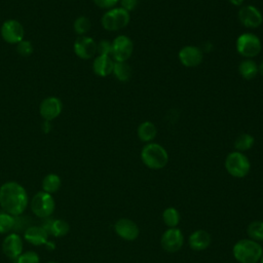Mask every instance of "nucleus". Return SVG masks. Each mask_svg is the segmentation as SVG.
Returning <instances> with one entry per match:
<instances>
[{"label":"nucleus","mask_w":263,"mask_h":263,"mask_svg":"<svg viewBox=\"0 0 263 263\" xmlns=\"http://www.w3.org/2000/svg\"><path fill=\"white\" fill-rule=\"evenodd\" d=\"M42 129L44 133H49L50 129H51V124H50V121L48 120H44V122L42 123Z\"/></svg>","instance_id":"f704fd0d"},{"label":"nucleus","mask_w":263,"mask_h":263,"mask_svg":"<svg viewBox=\"0 0 263 263\" xmlns=\"http://www.w3.org/2000/svg\"><path fill=\"white\" fill-rule=\"evenodd\" d=\"M2 250L6 257L15 260L23 253V239L18 234L10 233L4 238Z\"/></svg>","instance_id":"dca6fc26"},{"label":"nucleus","mask_w":263,"mask_h":263,"mask_svg":"<svg viewBox=\"0 0 263 263\" xmlns=\"http://www.w3.org/2000/svg\"><path fill=\"white\" fill-rule=\"evenodd\" d=\"M232 254L239 263H258L263 250L258 241L251 238H242L235 242Z\"/></svg>","instance_id":"f03ea898"},{"label":"nucleus","mask_w":263,"mask_h":263,"mask_svg":"<svg viewBox=\"0 0 263 263\" xmlns=\"http://www.w3.org/2000/svg\"><path fill=\"white\" fill-rule=\"evenodd\" d=\"M259 262H260V263H263V254H262V256H261V258H260Z\"/></svg>","instance_id":"4c0bfd02"},{"label":"nucleus","mask_w":263,"mask_h":263,"mask_svg":"<svg viewBox=\"0 0 263 263\" xmlns=\"http://www.w3.org/2000/svg\"><path fill=\"white\" fill-rule=\"evenodd\" d=\"M234 6H241L245 0H228Z\"/></svg>","instance_id":"c9c22d12"},{"label":"nucleus","mask_w":263,"mask_h":263,"mask_svg":"<svg viewBox=\"0 0 263 263\" xmlns=\"http://www.w3.org/2000/svg\"><path fill=\"white\" fill-rule=\"evenodd\" d=\"M93 2L97 6L101 8L111 9L119 2V0H93Z\"/></svg>","instance_id":"473e14b6"},{"label":"nucleus","mask_w":263,"mask_h":263,"mask_svg":"<svg viewBox=\"0 0 263 263\" xmlns=\"http://www.w3.org/2000/svg\"><path fill=\"white\" fill-rule=\"evenodd\" d=\"M0 34L5 42L9 44H17L25 37V29L18 21L7 20L2 24Z\"/></svg>","instance_id":"6e6552de"},{"label":"nucleus","mask_w":263,"mask_h":263,"mask_svg":"<svg viewBox=\"0 0 263 263\" xmlns=\"http://www.w3.org/2000/svg\"><path fill=\"white\" fill-rule=\"evenodd\" d=\"M134 44L130 38L119 35L112 41V58L115 62H126L133 54Z\"/></svg>","instance_id":"1a4fd4ad"},{"label":"nucleus","mask_w":263,"mask_h":263,"mask_svg":"<svg viewBox=\"0 0 263 263\" xmlns=\"http://www.w3.org/2000/svg\"><path fill=\"white\" fill-rule=\"evenodd\" d=\"M0 205L5 213L20 216L28 205L26 189L13 181L4 183L0 187Z\"/></svg>","instance_id":"f257e3e1"},{"label":"nucleus","mask_w":263,"mask_h":263,"mask_svg":"<svg viewBox=\"0 0 263 263\" xmlns=\"http://www.w3.org/2000/svg\"><path fill=\"white\" fill-rule=\"evenodd\" d=\"M142 162L151 170L163 168L168 162L167 151L157 143H147L141 150Z\"/></svg>","instance_id":"7ed1b4c3"},{"label":"nucleus","mask_w":263,"mask_h":263,"mask_svg":"<svg viewBox=\"0 0 263 263\" xmlns=\"http://www.w3.org/2000/svg\"><path fill=\"white\" fill-rule=\"evenodd\" d=\"M225 168L230 176L243 178L250 173L251 162L242 152L233 151L226 156Z\"/></svg>","instance_id":"20e7f679"},{"label":"nucleus","mask_w":263,"mask_h":263,"mask_svg":"<svg viewBox=\"0 0 263 263\" xmlns=\"http://www.w3.org/2000/svg\"><path fill=\"white\" fill-rule=\"evenodd\" d=\"M247 233L249 237L256 241H262L263 240V221L261 220H255L251 222L248 225Z\"/></svg>","instance_id":"a878e982"},{"label":"nucleus","mask_w":263,"mask_h":263,"mask_svg":"<svg viewBox=\"0 0 263 263\" xmlns=\"http://www.w3.org/2000/svg\"><path fill=\"white\" fill-rule=\"evenodd\" d=\"M47 263H58V262H54V261H50V262H47Z\"/></svg>","instance_id":"58836bf2"},{"label":"nucleus","mask_w":263,"mask_h":263,"mask_svg":"<svg viewBox=\"0 0 263 263\" xmlns=\"http://www.w3.org/2000/svg\"><path fill=\"white\" fill-rule=\"evenodd\" d=\"M33 44L29 40L23 39L16 44V51L22 57H30L33 53Z\"/></svg>","instance_id":"c756f323"},{"label":"nucleus","mask_w":263,"mask_h":263,"mask_svg":"<svg viewBox=\"0 0 263 263\" xmlns=\"http://www.w3.org/2000/svg\"><path fill=\"white\" fill-rule=\"evenodd\" d=\"M258 71H259V73L263 76V61H262L261 64L258 66Z\"/></svg>","instance_id":"e433bc0d"},{"label":"nucleus","mask_w":263,"mask_h":263,"mask_svg":"<svg viewBox=\"0 0 263 263\" xmlns=\"http://www.w3.org/2000/svg\"><path fill=\"white\" fill-rule=\"evenodd\" d=\"M122 8H124L125 10H127L128 12L134 10L137 5H138V0H119Z\"/></svg>","instance_id":"72a5a7b5"},{"label":"nucleus","mask_w":263,"mask_h":263,"mask_svg":"<svg viewBox=\"0 0 263 263\" xmlns=\"http://www.w3.org/2000/svg\"><path fill=\"white\" fill-rule=\"evenodd\" d=\"M162 220L168 228H175L180 223V213L177 209L168 206L162 212Z\"/></svg>","instance_id":"393cba45"},{"label":"nucleus","mask_w":263,"mask_h":263,"mask_svg":"<svg viewBox=\"0 0 263 263\" xmlns=\"http://www.w3.org/2000/svg\"><path fill=\"white\" fill-rule=\"evenodd\" d=\"M238 73L242 78H245L247 80L253 79L259 73L258 65L256 64L255 61H253L251 59H246L239 63Z\"/></svg>","instance_id":"412c9836"},{"label":"nucleus","mask_w":263,"mask_h":263,"mask_svg":"<svg viewBox=\"0 0 263 263\" xmlns=\"http://www.w3.org/2000/svg\"><path fill=\"white\" fill-rule=\"evenodd\" d=\"M114 230L119 237L127 241L137 239L140 234V229L137 223L127 218H121L117 220L114 224Z\"/></svg>","instance_id":"f8f14e48"},{"label":"nucleus","mask_w":263,"mask_h":263,"mask_svg":"<svg viewBox=\"0 0 263 263\" xmlns=\"http://www.w3.org/2000/svg\"><path fill=\"white\" fill-rule=\"evenodd\" d=\"M24 237L27 241L35 246L46 245L48 241V233L42 226L28 227L24 233Z\"/></svg>","instance_id":"a211bd4d"},{"label":"nucleus","mask_w":263,"mask_h":263,"mask_svg":"<svg viewBox=\"0 0 263 263\" xmlns=\"http://www.w3.org/2000/svg\"><path fill=\"white\" fill-rule=\"evenodd\" d=\"M16 263H39V256L37 253L28 251L25 253H22L16 259Z\"/></svg>","instance_id":"7c9ffc66"},{"label":"nucleus","mask_w":263,"mask_h":263,"mask_svg":"<svg viewBox=\"0 0 263 263\" xmlns=\"http://www.w3.org/2000/svg\"><path fill=\"white\" fill-rule=\"evenodd\" d=\"M178 57L181 64L188 68L198 66L203 59L201 49L193 45H187L182 47L178 53Z\"/></svg>","instance_id":"2eb2a0df"},{"label":"nucleus","mask_w":263,"mask_h":263,"mask_svg":"<svg viewBox=\"0 0 263 263\" xmlns=\"http://www.w3.org/2000/svg\"><path fill=\"white\" fill-rule=\"evenodd\" d=\"M238 20L246 28L255 29L263 23V15L256 6L242 5L238 10Z\"/></svg>","instance_id":"9b49d317"},{"label":"nucleus","mask_w":263,"mask_h":263,"mask_svg":"<svg viewBox=\"0 0 263 263\" xmlns=\"http://www.w3.org/2000/svg\"><path fill=\"white\" fill-rule=\"evenodd\" d=\"M90 27H91V24H90L89 18L86 17V16H84V15L78 16V17L74 21V24H73L74 31H75V33L78 34L79 36L85 35V34L90 30Z\"/></svg>","instance_id":"c85d7f7f"},{"label":"nucleus","mask_w":263,"mask_h":263,"mask_svg":"<svg viewBox=\"0 0 263 263\" xmlns=\"http://www.w3.org/2000/svg\"><path fill=\"white\" fill-rule=\"evenodd\" d=\"M114 61L109 55H98L92 63V70L96 75L106 77L113 72Z\"/></svg>","instance_id":"6ab92c4d"},{"label":"nucleus","mask_w":263,"mask_h":263,"mask_svg":"<svg viewBox=\"0 0 263 263\" xmlns=\"http://www.w3.org/2000/svg\"><path fill=\"white\" fill-rule=\"evenodd\" d=\"M15 228V216L8 213H0V234L8 233Z\"/></svg>","instance_id":"cd10ccee"},{"label":"nucleus","mask_w":263,"mask_h":263,"mask_svg":"<svg viewBox=\"0 0 263 263\" xmlns=\"http://www.w3.org/2000/svg\"><path fill=\"white\" fill-rule=\"evenodd\" d=\"M55 202L51 194L40 191L34 195L31 201L32 212L39 218H48L54 211Z\"/></svg>","instance_id":"0eeeda50"},{"label":"nucleus","mask_w":263,"mask_h":263,"mask_svg":"<svg viewBox=\"0 0 263 263\" xmlns=\"http://www.w3.org/2000/svg\"><path fill=\"white\" fill-rule=\"evenodd\" d=\"M73 49L78 58L88 60L97 53V42L91 37L79 36L74 41Z\"/></svg>","instance_id":"ddd939ff"},{"label":"nucleus","mask_w":263,"mask_h":263,"mask_svg":"<svg viewBox=\"0 0 263 263\" xmlns=\"http://www.w3.org/2000/svg\"><path fill=\"white\" fill-rule=\"evenodd\" d=\"M42 227L47 231L48 234H51L55 237L64 236L69 232L70 226L69 224L62 220V219H57V220H46L43 224Z\"/></svg>","instance_id":"aec40b11"},{"label":"nucleus","mask_w":263,"mask_h":263,"mask_svg":"<svg viewBox=\"0 0 263 263\" xmlns=\"http://www.w3.org/2000/svg\"><path fill=\"white\" fill-rule=\"evenodd\" d=\"M97 53L98 55H109L112 53V42L108 40H101L97 43Z\"/></svg>","instance_id":"2f4dec72"},{"label":"nucleus","mask_w":263,"mask_h":263,"mask_svg":"<svg viewBox=\"0 0 263 263\" xmlns=\"http://www.w3.org/2000/svg\"><path fill=\"white\" fill-rule=\"evenodd\" d=\"M114 76L122 82L128 81L132 77V68L126 62H115L113 66V72Z\"/></svg>","instance_id":"5701e85b"},{"label":"nucleus","mask_w":263,"mask_h":263,"mask_svg":"<svg viewBox=\"0 0 263 263\" xmlns=\"http://www.w3.org/2000/svg\"><path fill=\"white\" fill-rule=\"evenodd\" d=\"M129 12L122 7H113L107 10L101 20L102 26L107 31H118L129 23Z\"/></svg>","instance_id":"39448f33"},{"label":"nucleus","mask_w":263,"mask_h":263,"mask_svg":"<svg viewBox=\"0 0 263 263\" xmlns=\"http://www.w3.org/2000/svg\"><path fill=\"white\" fill-rule=\"evenodd\" d=\"M235 47L240 55L252 59L261 51V41L257 35L247 32L237 37Z\"/></svg>","instance_id":"423d86ee"},{"label":"nucleus","mask_w":263,"mask_h":263,"mask_svg":"<svg viewBox=\"0 0 263 263\" xmlns=\"http://www.w3.org/2000/svg\"><path fill=\"white\" fill-rule=\"evenodd\" d=\"M211 234L203 229H197L193 231L188 238L189 247L194 251H203L208 249L211 245Z\"/></svg>","instance_id":"f3484780"},{"label":"nucleus","mask_w":263,"mask_h":263,"mask_svg":"<svg viewBox=\"0 0 263 263\" xmlns=\"http://www.w3.org/2000/svg\"><path fill=\"white\" fill-rule=\"evenodd\" d=\"M160 245L165 252L176 253L184 245V234L177 227L167 228L160 237Z\"/></svg>","instance_id":"9d476101"},{"label":"nucleus","mask_w":263,"mask_h":263,"mask_svg":"<svg viewBox=\"0 0 263 263\" xmlns=\"http://www.w3.org/2000/svg\"><path fill=\"white\" fill-rule=\"evenodd\" d=\"M63 110V103L57 97H48L45 98L40 106H39V113L44 120L51 121L57 118Z\"/></svg>","instance_id":"4468645a"},{"label":"nucleus","mask_w":263,"mask_h":263,"mask_svg":"<svg viewBox=\"0 0 263 263\" xmlns=\"http://www.w3.org/2000/svg\"><path fill=\"white\" fill-rule=\"evenodd\" d=\"M137 134L142 142L150 143L155 138L157 130L154 123H152L151 121H144L138 126Z\"/></svg>","instance_id":"4be33fe9"},{"label":"nucleus","mask_w":263,"mask_h":263,"mask_svg":"<svg viewBox=\"0 0 263 263\" xmlns=\"http://www.w3.org/2000/svg\"><path fill=\"white\" fill-rule=\"evenodd\" d=\"M61 187V178L55 174H48L42 181V188L44 192L49 194L57 192Z\"/></svg>","instance_id":"b1692460"},{"label":"nucleus","mask_w":263,"mask_h":263,"mask_svg":"<svg viewBox=\"0 0 263 263\" xmlns=\"http://www.w3.org/2000/svg\"><path fill=\"white\" fill-rule=\"evenodd\" d=\"M255 139L250 134H241L234 141V148L236 151L245 152L254 146Z\"/></svg>","instance_id":"bb28decb"}]
</instances>
